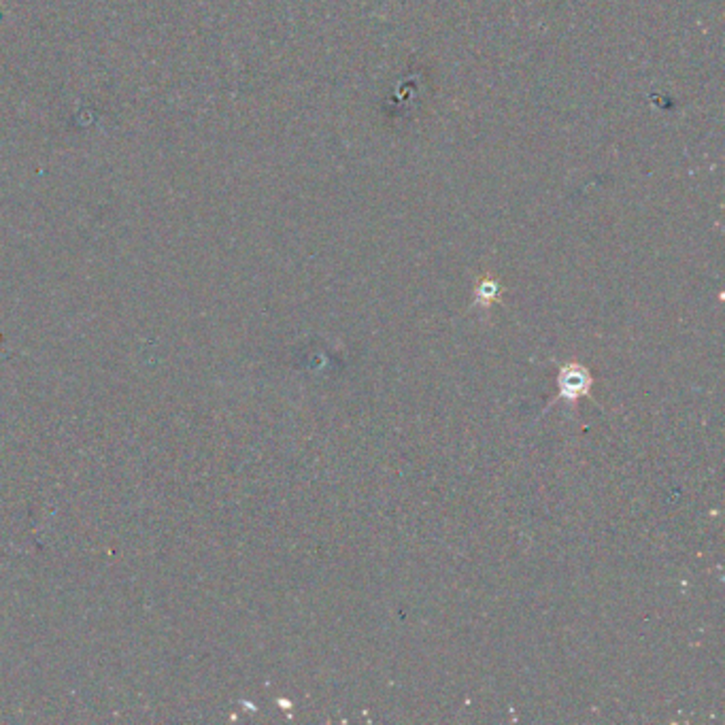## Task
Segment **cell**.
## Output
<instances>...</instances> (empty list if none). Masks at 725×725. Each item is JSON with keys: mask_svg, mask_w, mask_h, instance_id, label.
I'll list each match as a JSON object with an SVG mask.
<instances>
[{"mask_svg": "<svg viewBox=\"0 0 725 725\" xmlns=\"http://www.w3.org/2000/svg\"><path fill=\"white\" fill-rule=\"evenodd\" d=\"M558 388H560L561 400L577 402L579 398H583L592 391L590 370L581 364L561 366L558 372Z\"/></svg>", "mask_w": 725, "mask_h": 725, "instance_id": "cell-1", "label": "cell"}, {"mask_svg": "<svg viewBox=\"0 0 725 725\" xmlns=\"http://www.w3.org/2000/svg\"><path fill=\"white\" fill-rule=\"evenodd\" d=\"M498 296V285L494 281H483L479 292H476V303L479 304H492L494 298Z\"/></svg>", "mask_w": 725, "mask_h": 725, "instance_id": "cell-2", "label": "cell"}]
</instances>
